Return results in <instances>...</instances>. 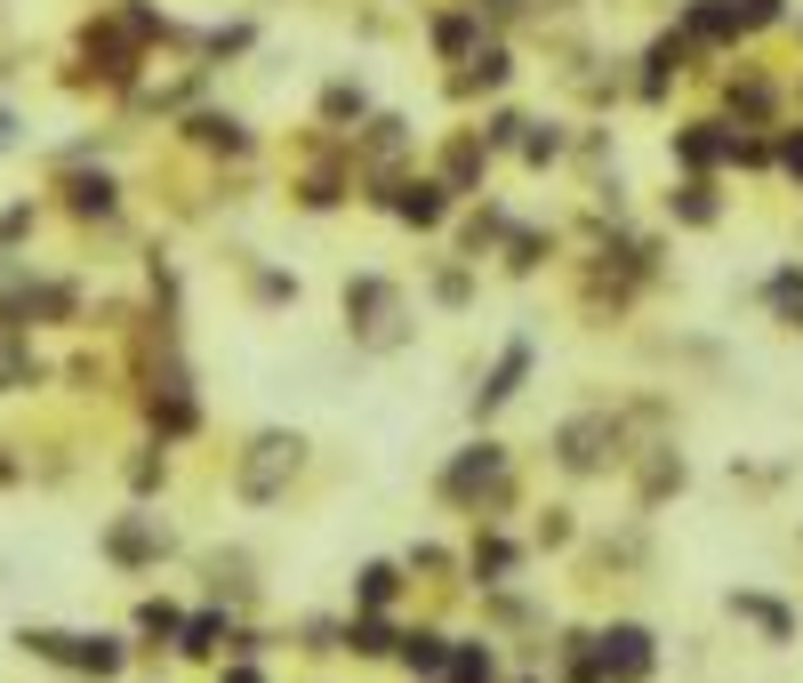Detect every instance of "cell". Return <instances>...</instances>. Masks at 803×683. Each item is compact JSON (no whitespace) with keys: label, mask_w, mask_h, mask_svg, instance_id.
<instances>
[{"label":"cell","mask_w":803,"mask_h":683,"mask_svg":"<svg viewBox=\"0 0 803 683\" xmlns=\"http://www.w3.org/2000/svg\"><path fill=\"white\" fill-rule=\"evenodd\" d=\"M603 668L619 675V683H643L651 675V635L643 628H611L603 635Z\"/></svg>","instance_id":"6da1fadb"},{"label":"cell","mask_w":803,"mask_h":683,"mask_svg":"<svg viewBox=\"0 0 803 683\" xmlns=\"http://www.w3.org/2000/svg\"><path fill=\"white\" fill-rule=\"evenodd\" d=\"M691 33H739V0H691Z\"/></svg>","instance_id":"7a4b0ae2"},{"label":"cell","mask_w":803,"mask_h":683,"mask_svg":"<svg viewBox=\"0 0 803 683\" xmlns=\"http://www.w3.org/2000/svg\"><path fill=\"white\" fill-rule=\"evenodd\" d=\"M402 218L435 225V218H442V185H418V194H402Z\"/></svg>","instance_id":"3957f363"},{"label":"cell","mask_w":803,"mask_h":683,"mask_svg":"<svg viewBox=\"0 0 803 683\" xmlns=\"http://www.w3.org/2000/svg\"><path fill=\"white\" fill-rule=\"evenodd\" d=\"M523 362H530V355H523V346H514V355L499 362V378L482 386V402H506V395H514V378H523Z\"/></svg>","instance_id":"277c9868"},{"label":"cell","mask_w":803,"mask_h":683,"mask_svg":"<svg viewBox=\"0 0 803 683\" xmlns=\"http://www.w3.org/2000/svg\"><path fill=\"white\" fill-rule=\"evenodd\" d=\"M442 659V635H410V668H435Z\"/></svg>","instance_id":"5b68a950"},{"label":"cell","mask_w":803,"mask_h":683,"mask_svg":"<svg viewBox=\"0 0 803 683\" xmlns=\"http://www.w3.org/2000/svg\"><path fill=\"white\" fill-rule=\"evenodd\" d=\"M362 595H369V604H386V595H394V571H386V563L362 571Z\"/></svg>","instance_id":"8992f818"},{"label":"cell","mask_w":803,"mask_h":683,"mask_svg":"<svg viewBox=\"0 0 803 683\" xmlns=\"http://www.w3.org/2000/svg\"><path fill=\"white\" fill-rule=\"evenodd\" d=\"M788 161H795V170H803V137H795V145H788Z\"/></svg>","instance_id":"52a82bcc"},{"label":"cell","mask_w":803,"mask_h":683,"mask_svg":"<svg viewBox=\"0 0 803 683\" xmlns=\"http://www.w3.org/2000/svg\"><path fill=\"white\" fill-rule=\"evenodd\" d=\"M225 683H258V675H250V668H241V675H225Z\"/></svg>","instance_id":"ba28073f"}]
</instances>
